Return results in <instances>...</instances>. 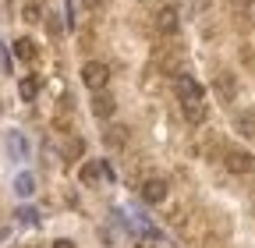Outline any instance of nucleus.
<instances>
[{"label": "nucleus", "mask_w": 255, "mask_h": 248, "mask_svg": "<svg viewBox=\"0 0 255 248\" xmlns=\"http://www.w3.org/2000/svg\"><path fill=\"white\" fill-rule=\"evenodd\" d=\"M36 92H39V82H36V78H21V82H18V96H21L25 103L36 100Z\"/></svg>", "instance_id": "nucleus-12"}, {"label": "nucleus", "mask_w": 255, "mask_h": 248, "mask_svg": "<svg viewBox=\"0 0 255 248\" xmlns=\"http://www.w3.org/2000/svg\"><path fill=\"white\" fill-rule=\"evenodd\" d=\"M18 220L21 224H36V209H18Z\"/></svg>", "instance_id": "nucleus-19"}, {"label": "nucleus", "mask_w": 255, "mask_h": 248, "mask_svg": "<svg viewBox=\"0 0 255 248\" xmlns=\"http://www.w3.org/2000/svg\"><path fill=\"white\" fill-rule=\"evenodd\" d=\"M114 110H117V103L107 96V92H100V96L92 100V114H96V117H110Z\"/></svg>", "instance_id": "nucleus-9"}, {"label": "nucleus", "mask_w": 255, "mask_h": 248, "mask_svg": "<svg viewBox=\"0 0 255 248\" xmlns=\"http://www.w3.org/2000/svg\"><path fill=\"white\" fill-rule=\"evenodd\" d=\"M231 7H238V11H245V7H252V0H231Z\"/></svg>", "instance_id": "nucleus-20"}, {"label": "nucleus", "mask_w": 255, "mask_h": 248, "mask_svg": "<svg viewBox=\"0 0 255 248\" xmlns=\"http://www.w3.org/2000/svg\"><path fill=\"white\" fill-rule=\"evenodd\" d=\"M53 248H75V245H71L68 238H60V241H53Z\"/></svg>", "instance_id": "nucleus-21"}, {"label": "nucleus", "mask_w": 255, "mask_h": 248, "mask_svg": "<svg viewBox=\"0 0 255 248\" xmlns=\"http://www.w3.org/2000/svg\"><path fill=\"white\" fill-rule=\"evenodd\" d=\"M174 92L181 103H191V100H202V85L191 78V75H177L174 78Z\"/></svg>", "instance_id": "nucleus-3"}, {"label": "nucleus", "mask_w": 255, "mask_h": 248, "mask_svg": "<svg viewBox=\"0 0 255 248\" xmlns=\"http://www.w3.org/2000/svg\"><path fill=\"white\" fill-rule=\"evenodd\" d=\"M14 192H18L21 199H28L32 192H36V177H32V174H18V177H14Z\"/></svg>", "instance_id": "nucleus-11"}, {"label": "nucleus", "mask_w": 255, "mask_h": 248, "mask_svg": "<svg viewBox=\"0 0 255 248\" xmlns=\"http://www.w3.org/2000/svg\"><path fill=\"white\" fill-rule=\"evenodd\" d=\"M181 110H184V121H188V124H202V121H206V114H209L206 100H191V103H181Z\"/></svg>", "instance_id": "nucleus-6"}, {"label": "nucleus", "mask_w": 255, "mask_h": 248, "mask_svg": "<svg viewBox=\"0 0 255 248\" xmlns=\"http://www.w3.org/2000/svg\"><path fill=\"white\" fill-rule=\"evenodd\" d=\"M216 92H220L223 103H231V100L238 96V82H234V75H227V71L216 75Z\"/></svg>", "instance_id": "nucleus-7"}, {"label": "nucleus", "mask_w": 255, "mask_h": 248, "mask_svg": "<svg viewBox=\"0 0 255 248\" xmlns=\"http://www.w3.org/2000/svg\"><path fill=\"white\" fill-rule=\"evenodd\" d=\"M82 82H85V89H92V92H103L107 82H110V68L103 64V60H89V64L82 68Z\"/></svg>", "instance_id": "nucleus-1"}, {"label": "nucleus", "mask_w": 255, "mask_h": 248, "mask_svg": "<svg viewBox=\"0 0 255 248\" xmlns=\"http://www.w3.org/2000/svg\"><path fill=\"white\" fill-rule=\"evenodd\" d=\"M11 152H14L18 160H25V152H28V145H25V138L18 131H11Z\"/></svg>", "instance_id": "nucleus-15"}, {"label": "nucleus", "mask_w": 255, "mask_h": 248, "mask_svg": "<svg viewBox=\"0 0 255 248\" xmlns=\"http://www.w3.org/2000/svg\"><path fill=\"white\" fill-rule=\"evenodd\" d=\"M82 152H85V142L82 138H68V142L60 145V156L64 160H82Z\"/></svg>", "instance_id": "nucleus-10"}, {"label": "nucleus", "mask_w": 255, "mask_h": 248, "mask_svg": "<svg viewBox=\"0 0 255 248\" xmlns=\"http://www.w3.org/2000/svg\"><path fill=\"white\" fill-rule=\"evenodd\" d=\"M167 192H170V184L163 181V177H145L142 181V202H163L167 199Z\"/></svg>", "instance_id": "nucleus-4"}, {"label": "nucleus", "mask_w": 255, "mask_h": 248, "mask_svg": "<svg viewBox=\"0 0 255 248\" xmlns=\"http://www.w3.org/2000/svg\"><path fill=\"white\" fill-rule=\"evenodd\" d=\"M78 177H82V181H85V184H92V181H96V177H100V163H85V167H82V170H78Z\"/></svg>", "instance_id": "nucleus-16"}, {"label": "nucleus", "mask_w": 255, "mask_h": 248, "mask_svg": "<svg viewBox=\"0 0 255 248\" xmlns=\"http://www.w3.org/2000/svg\"><path fill=\"white\" fill-rule=\"evenodd\" d=\"M223 167H227L231 174H252L255 170V156L245 149H227L223 152Z\"/></svg>", "instance_id": "nucleus-2"}, {"label": "nucleus", "mask_w": 255, "mask_h": 248, "mask_svg": "<svg viewBox=\"0 0 255 248\" xmlns=\"http://www.w3.org/2000/svg\"><path fill=\"white\" fill-rule=\"evenodd\" d=\"M36 53H39V50H36V43H32L28 36H21V39L14 43V57L25 60V64H32V60H36Z\"/></svg>", "instance_id": "nucleus-8"}, {"label": "nucleus", "mask_w": 255, "mask_h": 248, "mask_svg": "<svg viewBox=\"0 0 255 248\" xmlns=\"http://www.w3.org/2000/svg\"><path fill=\"white\" fill-rule=\"evenodd\" d=\"M50 21H46V28H50V36H57L60 32V14H46Z\"/></svg>", "instance_id": "nucleus-18"}, {"label": "nucleus", "mask_w": 255, "mask_h": 248, "mask_svg": "<svg viewBox=\"0 0 255 248\" xmlns=\"http://www.w3.org/2000/svg\"><path fill=\"white\" fill-rule=\"evenodd\" d=\"M107 145H124V128H107Z\"/></svg>", "instance_id": "nucleus-17"}, {"label": "nucleus", "mask_w": 255, "mask_h": 248, "mask_svg": "<svg viewBox=\"0 0 255 248\" xmlns=\"http://www.w3.org/2000/svg\"><path fill=\"white\" fill-rule=\"evenodd\" d=\"M238 131L241 135H248V138H255V114H238Z\"/></svg>", "instance_id": "nucleus-14"}, {"label": "nucleus", "mask_w": 255, "mask_h": 248, "mask_svg": "<svg viewBox=\"0 0 255 248\" xmlns=\"http://www.w3.org/2000/svg\"><path fill=\"white\" fill-rule=\"evenodd\" d=\"M21 18H25V21H32V25L43 21V0H28V4L21 7Z\"/></svg>", "instance_id": "nucleus-13"}, {"label": "nucleus", "mask_w": 255, "mask_h": 248, "mask_svg": "<svg viewBox=\"0 0 255 248\" xmlns=\"http://www.w3.org/2000/svg\"><path fill=\"white\" fill-rule=\"evenodd\" d=\"M177 25H181V18H177V7H159L156 11V32L159 36H174L177 32Z\"/></svg>", "instance_id": "nucleus-5"}]
</instances>
